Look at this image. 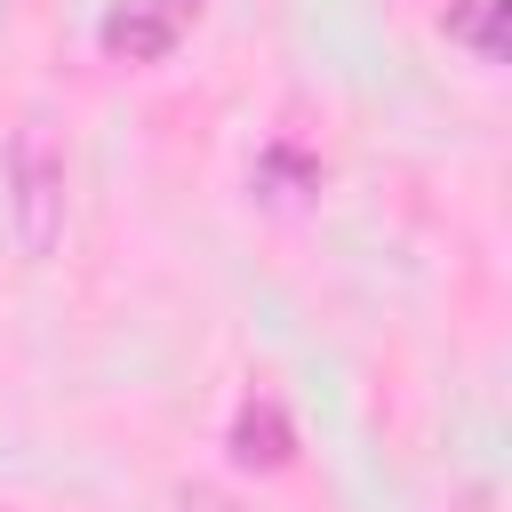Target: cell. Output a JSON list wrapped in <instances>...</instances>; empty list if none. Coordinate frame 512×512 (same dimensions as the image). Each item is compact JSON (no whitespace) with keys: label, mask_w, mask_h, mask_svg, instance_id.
I'll return each mask as SVG.
<instances>
[{"label":"cell","mask_w":512,"mask_h":512,"mask_svg":"<svg viewBox=\"0 0 512 512\" xmlns=\"http://www.w3.org/2000/svg\"><path fill=\"white\" fill-rule=\"evenodd\" d=\"M0 184H8V232H16V256H56L64 240V144L48 136V120H24L8 136V160H0Z\"/></svg>","instance_id":"6da1fadb"},{"label":"cell","mask_w":512,"mask_h":512,"mask_svg":"<svg viewBox=\"0 0 512 512\" xmlns=\"http://www.w3.org/2000/svg\"><path fill=\"white\" fill-rule=\"evenodd\" d=\"M176 8L168 0H112L104 8V24H96V40H104V56H120V64H160L168 48H176Z\"/></svg>","instance_id":"7a4b0ae2"},{"label":"cell","mask_w":512,"mask_h":512,"mask_svg":"<svg viewBox=\"0 0 512 512\" xmlns=\"http://www.w3.org/2000/svg\"><path fill=\"white\" fill-rule=\"evenodd\" d=\"M288 456H296V432H288L280 400H240V416H232V464L240 472H280Z\"/></svg>","instance_id":"3957f363"},{"label":"cell","mask_w":512,"mask_h":512,"mask_svg":"<svg viewBox=\"0 0 512 512\" xmlns=\"http://www.w3.org/2000/svg\"><path fill=\"white\" fill-rule=\"evenodd\" d=\"M448 40L472 48L480 64H504V0H456L448 8Z\"/></svg>","instance_id":"277c9868"},{"label":"cell","mask_w":512,"mask_h":512,"mask_svg":"<svg viewBox=\"0 0 512 512\" xmlns=\"http://www.w3.org/2000/svg\"><path fill=\"white\" fill-rule=\"evenodd\" d=\"M320 168L312 160H296V152H264V168H256V184H312Z\"/></svg>","instance_id":"5b68a950"},{"label":"cell","mask_w":512,"mask_h":512,"mask_svg":"<svg viewBox=\"0 0 512 512\" xmlns=\"http://www.w3.org/2000/svg\"><path fill=\"white\" fill-rule=\"evenodd\" d=\"M168 8H176V16H192V8H200V0H168Z\"/></svg>","instance_id":"8992f818"}]
</instances>
